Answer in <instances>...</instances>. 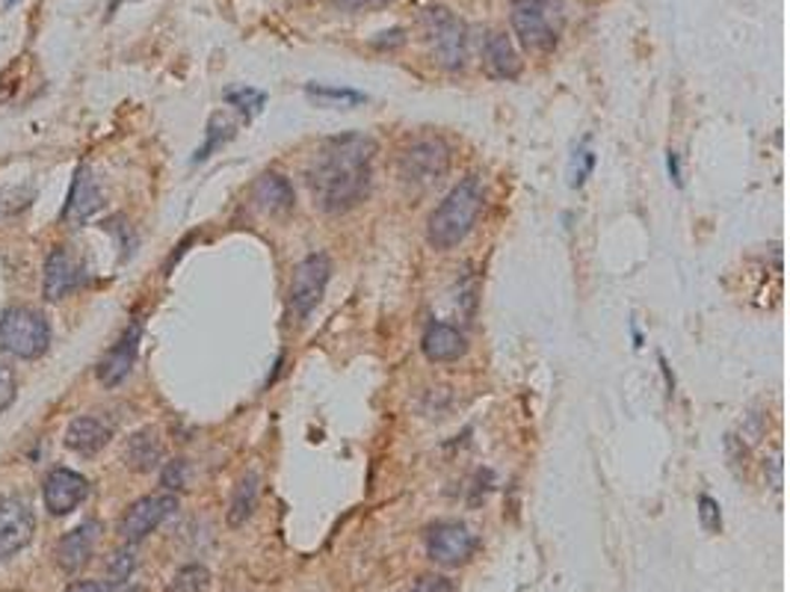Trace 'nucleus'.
Wrapping results in <instances>:
<instances>
[{"instance_id": "ddd939ff", "label": "nucleus", "mask_w": 790, "mask_h": 592, "mask_svg": "<svg viewBox=\"0 0 790 592\" xmlns=\"http://www.w3.org/2000/svg\"><path fill=\"white\" fill-rule=\"evenodd\" d=\"M78 279H80L78 258H75L66 246H57V249L48 255V262H45V282H42L45 299L60 303L62 296L69 294V290H75Z\"/></svg>"}, {"instance_id": "423d86ee", "label": "nucleus", "mask_w": 790, "mask_h": 592, "mask_svg": "<svg viewBox=\"0 0 790 592\" xmlns=\"http://www.w3.org/2000/svg\"><path fill=\"white\" fill-rule=\"evenodd\" d=\"M451 169V148L444 146L435 137H424L415 140L408 148H403V155L397 160L399 181L412 187V190H426L447 175Z\"/></svg>"}, {"instance_id": "1a4fd4ad", "label": "nucleus", "mask_w": 790, "mask_h": 592, "mask_svg": "<svg viewBox=\"0 0 790 592\" xmlns=\"http://www.w3.org/2000/svg\"><path fill=\"white\" fill-rule=\"evenodd\" d=\"M36 533V515L27 501L12 495H0V560L16 558L27 549Z\"/></svg>"}, {"instance_id": "39448f33", "label": "nucleus", "mask_w": 790, "mask_h": 592, "mask_svg": "<svg viewBox=\"0 0 790 592\" xmlns=\"http://www.w3.org/2000/svg\"><path fill=\"white\" fill-rule=\"evenodd\" d=\"M426 45L435 62L444 69H462L468 62V27L453 16L447 7H426L421 16Z\"/></svg>"}, {"instance_id": "bb28decb", "label": "nucleus", "mask_w": 790, "mask_h": 592, "mask_svg": "<svg viewBox=\"0 0 790 592\" xmlns=\"http://www.w3.org/2000/svg\"><path fill=\"white\" fill-rule=\"evenodd\" d=\"M226 128H228V122L223 119V116H214V119H210L208 142H205V146H201L199 151H196V160H205V157H210V151H214V148L223 146V142L228 140V134H219V131H226Z\"/></svg>"}, {"instance_id": "5701e85b", "label": "nucleus", "mask_w": 790, "mask_h": 592, "mask_svg": "<svg viewBox=\"0 0 790 592\" xmlns=\"http://www.w3.org/2000/svg\"><path fill=\"white\" fill-rule=\"evenodd\" d=\"M308 96L323 101V105H362V101H367V98L362 96V92H356V89L314 87V83H308Z\"/></svg>"}, {"instance_id": "7c9ffc66", "label": "nucleus", "mask_w": 790, "mask_h": 592, "mask_svg": "<svg viewBox=\"0 0 790 592\" xmlns=\"http://www.w3.org/2000/svg\"><path fill=\"white\" fill-rule=\"evenodd\" d=\"M394 3V0H335V7L347 9V12H367V9H383Z\"/></svg>"}, {"instance_id": "a878e982", "label": "nucleus", "mask_w": 790, "mask_h": 592, "mask_svg": "<svg viewBox=\"0 0 790 592\" xmlns=\"http://www.w3.org/2000/svg\"><path fill=\"white\" fill-rule=\"evenodd\" d=\"M187 474H190L187 462L172 460V462H166L164 474H160V483H164L166 492H178V489L187 486Z\"/></svg>"}, {"instance_id": "393cba45", "label": "nucleus", "mask_w": 790, "mask_h": 592, "mask_svg": "<svg viewBox=\"0 0 790 592\" xmlns=\"http://www.w3.org/2000/svg\"><path fill=\"white\" fill-rule=\"evenodd\" d=\"M226 101H228V105H235L237 110H240V114L253 116V114H258V110L264 107V92H258V89H249V87L228 89Z\"/></svg>"}, {"instance_id": "cd10ccee", "label": "nucleus", "mask_w": 790, "mask_h": 592, "mask_svg": "<svg viewBox=\"0 0 790 592\" xmlns=\"http://www.w3.org/2000/svg\"><path fill=\"white\" fill-rule=\"evenodd\" d=\"M699 519H702V527L708 533H717L722 527L720 504H717V501H713L711 495L699 497Z\"/></svg>"}, {"instance_id": "412c9836", "label": "nucleus", "mask_w": 790, "mask_h": 592, "mask_svg": "<svg viewBox=\"0 0 790 592\" xmlns=\"http://www.w3.org/2000/svg\"><path fill=\"white\" fill-rule=\"evenodd\" d=\"M258 495H261V480L255 471L244 474L240 483L235 486V495H231V504H228V524L231 527H244L249 519H253L255 506H258Z\"/></svg>"}, {"instance_id": "9b49d317", "label": "nucleus", "mask_w": 790, "mask_h": 592, "mask_svg": "<svg viewBox=\"0 0 790 592\" xmlns=\"http://www.w3.org/2000/svg\"><path fill=\"white\" fill-rule=\"evenodd\" d=\"M87 495H89V483L87 477H80L78 471L53 468L51 474L45 477L42 497L51 515L75 513V510L87 501Z\"/></svg>"}, {"instance_id": "b1692460", "label": "nucleus", "mask_w": 790, "mask_h": 592, "mask_svg": "<svg viewBox=\"0 0 790 592\" xmlns=\"http://www.w3.org/2000/svg\"><path fill=\"white\" fill-rule=\"evenodd\" d=\"M134 569H137V554H134V549H122L116 551L107 563V578H110V584L119 586L134 575Z\"/></svg>"}, {"instance_id": "f8f14e48", "label": "nucleus", "mask_w": 790, "mask_h": 592, "mask_svg": "<svg viewBox=\"0 0 790 592\" xmlns=\"http://www.w3.org/2000/svg\"><path fill=\"white\" fill-rule=\"evenodd\" d=\"M98 531H101V527H98L96 522H87L80 524V527H75V531H69L60 542H57L53 560H57L60 572H66V575H78L80 569L87 566L89 558H92V551H96Z\"/></svg>"}, {"instance_id": "6ab92c4d", "label": "nucleus", "mask_w": 790, "mask_h": 592, "mask_svg": "<svg viewBox=\"0 0 790 592\" xmlns=\"http://www.w3.org/2000/svg\"><path fill=\"white\" fill-rule=\"evenodd\" d=\"M125 462L128 468L137 471V474H148L155 471L160 462H164V438L157 433L155 427H142L137 430L128 444H125Z\"/></svg>"}, {"instance_id": "2eb2a0df", "label": "nucleus", "mask_w": 790, "mask_h": 592, "mask_svg": "<svg viewBox=\"0 0 790 592\" xmlns=\"http://www.w3.org/2000/svg\"><path fill=\"white\" fill-rule=\"evenodd\" d=\"M424 356L435 365H447V362H460L468 353V341L460 329H453L447 323H429L424 332Z\"/></svg>"}, {"instance_id": "a211bd4d", "label": "nucleus", "mask_w": 790, "mask_h": 592, "mask_svg": "<svg viewBox=\"0 0 790 592\" xmlns=\"http://www.w3.org/2000/svg\"><path fill=\"white\" fill-rule=\"evenodd\" d=\"M253 199L258 201V208H261L264 214H269V217H285L296 205L294 187H290L285 175L278 172H267L255 181Z\"/></svg>"}, {"instance_id": "9d476101", "label": "nucleus", "mask_w": 790, "mask_h": 592, "mask_svg": "<svg viewBox=\"0 0 790 592\" xmlns=\"http://www.w3.org/2000/svg\"><path fill=\"white\" fill-rule=\"evenodd\" d=\"M175 510H178V497H175L172 492L139 497V501H134V504L128 506V513H125L122 536L131 542V545L134 542H142L148 533H155Z\"/></svg>"}, {"instance_id": "473e14b6", "label": "nucleus", "mask_w": 790, "mask_h": 592, "mask_svg": "<svg viewBox=\"0 0 790 592\" xmlns=\"http://www.w3.org/2000/svg\"><path fill=\"white\" fill-rule=\"evenodd\" d=\"M669 172H672V178H675L678 184H681V169H678V157L669 151Z\"/></svg>"}, {"instance_id": "aec40b11", "label": "nucleus", "mask_w": 790, "mask_h": 592, "mask_svg": "<svg viewBox=\"0 0 790 592\" xmlns=\"http://www.w3.org/2000/svg\"><path fill=\"white\" fill-rule=\"evenodd\" d=\"M107 442H110V427H107L105 421L89 418V415L75 418L69 424V430H66V447L75 453H83V456L98 453Z\"/></svg>"}, {"instance_id": "f3484780", "label": "nucleus", "mask_w": 790, "mask_h": 592, "mask_svg": "<svg viewBox=\"0 0 790 592\" xmlns=\"http://www.w3.org/2000/svg\"><path fill=\"white\" fill-rule=\"evenodd\" d=\"M483 62L492 78L513 80L522 75V57L515 51L513 39L501 30H492L483 42Z\"/></svg>"}, {"instance_id": "0eeeda50", "label": "nucleus", "mask_w": 790, "mask_h": 592, "mask_svg": "<svg viewBox=\"0 0 790 592\" xmlns=\"http://www.w3.org/2000/svg\"><path fill=\"white\" fill-rule=\"evenodd\" d=\"M329 255L314 253L296 264L294 279H290V308H294L296 317H308V314L320 305L323 294H326V285H329Z\"/></svg>"}, {"instance_id": "c756f323", "label": "nucleus", "mask_w": 790, "mask_h": 592, "mask_svg": "<svg viewBox=\"0 0 790 592\" xmlns=\"http://www.w3.org/2000/svg\"><path fill=\"white\" fill-rule=\"evenodd\" d=\"M16 401V374L0 362V412Z\"/></svg>"}, {"instance_id": "f03ea898", "label": "nucleus", "mask_w": 790, "mask_h": 592, "mask_svg": "<svg viewBox=\"0 0 790 592\" xmlns=\"http://www.w3.org/2000/svg\"><path fill=\"white\" fill-rule=\"evenodd\" d=\"M483 205H486V193H483L480 175L462 178L447 193V199L429 214V223H426V240H429V246L438 249V253L456 249L471 235V228L477 226Z\"/></svg>"}, {"instance_id": "6e6552de", "label": "nucleus", "mask_w": 790, "mask_h": 592, "mask_svg": "<svg viewBox=\"0 0 790 592\" xmlns=\"http://www.w3.org/2000/svg\"><path fill=\"white\" fill-rule=\"evenodd\" d=\"M477 549L474 533L462 522H438L426 533V554L438 566H462Z\"/></svg>"}, {"instance_id": "7ed1b4c3", "label": "nucleus", "mask_w": 790, "mask_h": 592, "mask_svg": "<svg viewBox=\"0 0 790 592\" xmlns=\"http://www.w3.org/2000/svg\"><path fill=\"white\" fill-rule=\"evenodd\" d=\"M513 30L533 53H551L563 36L565 0H513Z\"/></svg>"}, {"instance_id": "c85d7f7f", "label": "nucleus", "mask_w": 790, "mask_h": 592, "mask_svg": "<svg viewBox=\"0 0 790 592\" xmlns=\"http://www.w3.org/2000/svg\"><path fill=\"white\" fill-rule=\"evenodd\" d=\"M412 592H456L451 578L444 575H424L417 578V584L412 586Z\"/></svg>"}, {"instance_id": "4468645a", "label": "nucleus", "mask_w": 790, "mask_h": 592, "mask_svg": "<svg viewBox=\"0 0 790 592\" xmlns=\"http://www.w3.org/2000/svg\"><path fill=\"white\" fill-rule=\"evenodd\" d=\"M137 347H139V326L134 323L131 329L125 332L122 338L107 349V356L101 358V365H98V379H101L107 388H113V385H119L125 376L131 374L134 362H137Z\"/></svg>"}, {"instance_id": "dca6fc26", "label": "nucleus", "mask_w": 790, "mask_h": 592, "mask_svg": "<svg viewBox=\"0 0 790 592\" xmlns=\"http://www.w3.org/2000/svg\"><path fill=\"white\" fill-rule=\"evenodd\" d=\"M101 205H105V196H101L96 175L89 172L87 166H80L78 175H75V184H71L69 205L62 210V217L71 219V223H87L96 210H101Z\"/></svg>"}, {"instance_id": "20e7f679", "label": "nucleus", "mask_w": 790, "mask_h": 592, "mask_svg": "<svg viewBox=\"0 0 790 592\" xmlns=\"http://www.w3.org/2000/svg\"><path fill=\"white\" fill-rule=\"evenodd\" d=\"M51 347V323L42 312L27 308V305H16L7 308L0 317V353H7L12 358H33L45 356Z\"/></svg>"}, {"instance_id": "4be33fe9", "label": "nucleus", "mask_w": 790, "mask_h": 592, "mask_svg": "<svg viewBox=\"0 0 790 592\" xmlns=\"http://www.w3.org/2000/svg\"><path fill=\"white\" fill-rule=\"evenodd\" d=\"M210 586V572L199 563H190L175 572V578L169 581L166 592H208Z\"/></svg>"}, {"instance_id": "2f4dec72", "label": "nucleus", "mask_w": 790, "mask_h": 592, "mask_svg": "<svg viewBox=\"0 0 790 592\" xmlns=\"http://www.w3.org/2000/svg\"><path fill=\"white\" fill-rule=\"evenodd\" d=\"M66 592H107V586L98 584V581H75V584L66 586Z\"/></svg>"}, {"instance_id": "f257e3e1", "label": "nucleus", "mask_w": 790, "mask_h": 592, "mask_svg": "<svg viewBox=\"0 0 790 592\" xmlns=\"http://www.w3.org/2000/svg\"><path fill=\"white\" fill-rule=\"evenodd\" d=\"M376 142L365 134H344L326 140L305 172L314 205L326 214H347L365 201L374 181Z\"/></svg>"}]
</instances>
